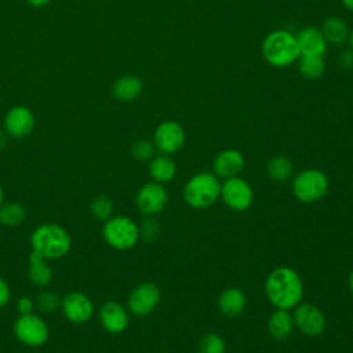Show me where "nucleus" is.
I'll use <instances>...</instances> for the list:
<instances>
[{
  "instance_id": "obj_30",
  "label": "nucleus",
  "mask_w": 353,
  "mask_h": 353,
  "mask_svg": "<svg viewBox=\"0 0 353 353\" xmlns=\"http://www.w3.org/2000/svg\"><path fill=\"white\" fill-rule=\"evenodd\" d=\"M160 230V223L154 216H145V219L139 225V240L153 243L159 239Z\"/></svg>"
},
{
  "instance_id": "obj_20",
  "label": "nucleus",
  "mask_w": 353,
  "mask_h": 353,
  "mask_svg": "<svg viewBox=\"0 0 353 353\" xmlns=\"http://www.w3.org/2000/svg\"><path fill=\"white\" fill-rule=\"evenodd\" d=\"M296 43L301 54L324 55L327 51V41L320 29L309 26L302 29L296 36Z\"/></svg>"
},
{
  "instance_id": "obj_29",
  "label": "nucleus",
  "mask_w": 353,
  "mask_h": 353,
  "mask_svg": "<svg viewBox=\"0 0 353 353\" xmlns=\"http://www.w3.org/2000/svg\"><path fill=\"white\" fill-rule=\"evenodd\" d=\"M61 299L62 298H59V295L54 291L44 290L36 296L34 305L41 313H52L61 309Z\"/></svg>"
},
{
  "instance_id": "obj_17",
  "label": "nucleus",
  "mask_w": 353,
  "mask_h": 353,
  "mask_svg": "<svg viewBox=\"0 0 353 353\" xmlns=\"http://www.w3.org/2000/svg\"><path fill=\"white\" fill-rule=\"evenodd\" d=\"M218 310L228 319H236L243 314L247 307V296L241 288L228 287L221 291L216 301Z\"/></svg>"
},
{
  "instance_id": "obj_21",
  "label": "nucleus",
  "mask_w": 353,
  "mask_h": 353,
  "mask_svg": "<svg viewBox=\"0 0 353 353\" xmlns=\"http://www.w3.org/2000/svg\"><path fill=\"white\" fill-rule=\"evenodd\" d=\"M143 90V83L138 76L124 74L119 77L112 87V94L117 101L131 102L135 101Z\"/></svg>"
},
{
  "instance_id": "obj_11",
  "label": "nucleus",
  "mask_w": 353,
  "mask_h": 353,
  "mask_svg": "<svg viewBox=\"0 0 353 353\" xmlns=\"http://www.w3.org/2000/svg\"><path fill=\"white\" fill-rule=\"evenodd\" d=\"M168 203V192L163 183L150 181L143 183L135 194V205L145 216L160 214Z\"/></svg>"
},
{
  "instance_id": "obj_14",
  "label": "nucleus",
  "mask_w": 353,
  "mask_h": 353,
  "mask_svg": "<svg viewBox=\"0 0 353 353\" xmlns=\"http://www.w3.org/2000/svg\"><path fill=\"white\" fill-rule=\"evenodd\" d=\"M34 127L36 116L33 110L25 105L12 106L4 116L3 128L11 138H25L33 132Z\"/></svg>"
},
{
  "instance_id": "obj_27",
  "label": "nucleus",
  "mask_w": 353,
  "mask_h": 353,
  "mask_svg": "<svg viewBox=\"0 0 353 353\" xmlns=\"http://www.w3.org/2000/svg\"><path fill=\"white\" fill-rule=\"evenodd\" d=\"M196 353H226V342L219 334L208 332L200 338Z\"/></svg>"
},
{
  "instance_id": "obj_1",
  "label": "nucleus",
  "mask_w": 353,
  "mask_h": 353,
  "mask_svg": "<svg viewBox=\"0 0 353 353\" xmlns=\"http://www.w3.org/2000/svg\"><path fill=\"white\" fill-rule=\"evenodd\" d=\"M265 295L274 309L292 310L303 299V280L290 266H277L265 280Z\"/></svg>"
},
{
  "instance_id": "obj_38",
  "label": "nucleus",
  "mask_w": 353,
  "mask_h": 353,
  "mask_svg": "<svg viewBox=\"0 0 353 353\" xmlns=\"http://www.w3.org/2000/svg\"><path fill=\"white\" fill-rule=\"evenodd\" d=\"M347 284H349V290H350V292L353 294V269H352V270H350V273H349Z\"/></svg>"
},
{
  "instance_id": "obj_16",
  "label": "nucleus",
  "mask_w": 353,
  "mask_h": 353,
  "mask_svg": "<svg viewBox=\"0 0 353 353\" xmlns=\"http://www.w3.org/2000/svg\"><path fill=\"white\" fill-rule=\"evenodd\" d=\"M245 167L244 154L237 149H223L212 160V172L219 179L239 176Z\"/></svg>"
},
{
  "instance_id": "obj_31",
  "label": "nucleus",
  "mask_w": 353,
  "mask_h": 353,
  "mask_svg": "<svg viewBox=\"0 0 353 353\" xmlns=\"http://www.w3.org/2000/svg\"><path fill=\"white\" fill-rule=\"evenodd\" d=\"M154 152H156L154 143L153 141H149V139H139L131 148V154L134 156V159L139 161L150 160L154 156Z\"/></svg>"
},
{
  "instance_id": "obj_3",
  "label": "nucleus",
  "mask_w": 353,
  "mask_h": 353,
  "mask_svg": "<svg viewBox=\"0 0 353 353\" xmlns=\"http://www.w3.org/2000/svg\"><path fill=\"white\" fill-rule=\"evenodd\" d=\"M182 196L193 210L210 208L219 200L221 179L214 172L200 171L185 182Z\"/></svg>"
},
{
  "instance_id": "obj_12",
  "label": "nucleus",
  "mask_w": 353,
  "mask_h": 353,
  "mask_svg": "<svg viewBox=\"0 0 353 353\" xmlns=\"http://www.w3.org/2000/svg\"><path fill=\"white\" fill-rule=\"evenodd\" d=\"M185 130L183 127L174 120L161 121L153 134V143L156 150L163 154H175L185 145Z\"/></svg>"
},
{
  "instance_id": "obj_10",
  "label": "nucleus",
  "mask_w": 353,
  "mask_h": 353,
  "mask_svg": "<svg viewBox=\"0 0 353 353\" xmlns=\"http://www.w3.org/2000/svg\"><path fill=\"white\" fill-rule=\"evenodd\" d=\"M161 291L152 281L139 283L132 288L127 299V309L135 317L149 316L160 303Z\"/></svg>"
},
{
  "instance_id": "obj_40",
  "label": "nucleus",
  "mask_w": 353,
  "mask_h": 353,
  "mask_svg": "<svg viewBox=\"0 0 353 353\" xmlns=\"http://www.w3.org/2000/svg\"><path fill=\"white\" fill-rule=\"evenodd\" d=\"M349 43H350V47H352V50H353V30H352L350 34H349Z\"/></svg>"
},
{
  "instance_id": "obj_2",
  "label": "nucleus",
  "mask_w": 353,
  "mask_h": 353,
  "mask_svg": "<svg viewBox=\"0 0 353 353\" xmlns=\"http://www.w3.org/2000/svg\"><path fill=\"white\" fill-rule=\"evenodd\" d=\"M29 244L33 252L47 261H54L69 254L72 248V237L62 225L46 222L32 232Z\"/></svg>"
},
{
  "instance_id": "obj_13",
  "label": "nucleus",
  "mask_w": 353,
  "mask_h": 353,
  "mask_svg": "<svg viewBox=\"0 0 353 353\" xmlns=\"http://www.w3.org/2000/svg\"><path fill=\"white\" fill-rule=\"evenodd\" d=\"M61 312L68 321L83 324L94 316L95 306L85 292L70 291L61 299Z\"/></svg>"
},
{
  "instance_id": "obj_39",
  "label": "nucleus",
  "mask_w": 353,
  "mask_h": 353,
  "mask_svg": "<svg viewBox=\"0 0 353 353\" xmlns=\"http://www.w3.org/2000/svg\"><path fill=\"white\" fill-rule=\"evenodd\" d=\"M4 203V190H3V186L0 185V205Z\"/></svg>"
},
{
  "instance_id": "obj_9",
  "label": "nucleus",
  "mask_w": 353,
  "mask_h": 353,
  "mask_svg": "<svg viewBox=\"0 0 353 353\" xmlns=\"http://www.w3.org/2000/svg\"><path fill=\"white\" fill-rule=\"evenodd\" d=\"M292 319L295 328L303 335L316 338L327 328V319L324 312L312 302H301L292 309Z\"/></svg>"
},
{
  "instance_id": "obj_28",
  "label": "nucleus",
  "mask_w": 353,
  "mask_h": 353,
  "mask_svg": "<svg viewBox=\"0 0 353 353\" xmlns=\"http://www.w3.org/2000/svg\"><path fill=\"white\" fill-rule=\"evenodd\" d=\"M114 211V205L113 201L108 197V196H97L92 199V201L90 203V212L91 215L98 219V221H108Z\"/></svg>"
},
{
  "instance_id": "obj_32",
  "label": "nucleus",
  "mask_w": 353,
  "mask_h": 353,
  "mask_svg": "<svg viewBox=\"0 0 353 353\" xmlns=\"http://www.w3.org/2000/svg\"><path fill=\"white\" fill-rule=\"evenodd\" d=\"M36 305L30 296H21L17 301V312L18 314H29L33 313Z\"/></svg>"
},
{
  "instance_id": "obj_26",
  "label": "nucleus",
  "mask_w": 353,
  "mask_h": 353,
  "mask_svg": "<svg viewBox=\"0 0 353 353\" xmlns=\"http://www.w3.org/2000/svg\"><path fill=\"white\" fill-rule=\"evenodd\" d=\"M26 219V210L21 203L10 201L0 205V225L6 228H17Z\"/></svg>"
},
{
  "instance_id": "obj_18",
  "label": "nucleus",
  "mask_w": 353,
  "mask_h": 353,
  "mask_svg": "<svg viewBox=\"0 0 353 353\" xmlns=\"http://www.w3.org/2000/svg\"><path fill=\"white\" fill-rule=\"evenodd\" d=\"M295 330L292 313L285 309H274L268 319V332L276 341L288 339Z\"/></svg>"
},
{
  "instance_id": "obj_37",
  "label": "nucleus",
  "mask_w": 353,
  "mask_h": 353,
  "mask_svg": "<svg viewBox=\"0 0 353 353\" xmlns=\"http://www.w3.org/2000/svg\"><path fill=\"white\" fill-rule=\"evenodd\" d=\"M341 1L345 8H347L349 11H353V0H341Z\"/></svg>"
},
{
  "instance_id": "obj_22",
  "label": "nucleus",
  "mask_w": 353,
  "mask_h": 353,
  "mask_svg": "<svg viewBox=\"0 0 353 353\" xmlns=\"http://www.w3.org/2000/svg\"><path fill=\"white\" fill-rule=\"evenodd\" d=\"M149 175L154 182L168 183L176 175V164L170 154L160 153L149 160Z\"/></svg>"
},
{
  "instance_id": "obj_7",
  "label": "nucleus",
  "mask_w": 353,
  "mask_h": 353,
  "mask_svg": "<svg viewBox=\"0 0 353 353\" xmlns=\"http://www.w3.org/2000/svg\"><path fill=\"white\" fill-rule=\"evenodd\" d=\"M12 332L22 345L29 347H40L50 338L46 320L34 313L18 314L12 324Z\"/></svg>"
},
{
  "instance_id": "obj_35",
  "label": "nucleus",
  "mask_w": 353,
  "mask_h": 353,
  "mask_svg": "<svg viewBox=\"0 0 353 353\" xmlns=\"http://www.w3.org/2000/svg\"><path fill=\"white\" fill-rule=\"evenodd\" d=\"M26 3L29 4V6H32V7H44V6H47V4H50L51 3V0H26Z\"/></svg>"
},
{
  "instance_id": "obj_15",
  "label": "nucleus",
  "mask_w": 353,
  "mask_h": 353,
  "mask_svg": "<svg viewBox=\"0 0 353 353\" xmlns=\"http://www.w3.org/2000/svg\"><path fill=\"white\" fill-rule=\"evenodd\" d=\"M98 319L102 328L109 334H121L128 328L130 312L117 301H106L101 305Z\"/></svg>"
},
{
  "instance_id": "obj_8",
  "label": "nucleus",
  "mask_w": 353,
  "mask_h": 353,
  "mask_svg": "<svg viewBox=\"0 0 353 353\" xmlns=\"http://www.w3.org/2000/svg\"><path fill=\"white\" fill-rule=\"evenodd\" d=\"M223 204L236 212L247 211L254 203V189L243 176H233L221 182V196Z\"/></svg>"
},
{
  "instance_id": "obj_19",
  "label": "nucleus",
  "mask_w": 353,
  "mask_h": 353,
  "mask_svg": "<svg viewBox=\"0 0 353 353\" xmlns=\"http://www.w3.org/2000/svg\"><path fill=\"white\" fill-rule=\"evenodd\" d=\"M52 277H54V273H52V269H51L48 261L44 259L43 256H40L39 254L30 251L29 258H28V279H29V281L39 288H44L51 284Z\"/></svg>"
},
{
  "instance_id": "obj_33",
  "label": "nucleus",
  "mask_w": 353,
  "mask_h": 353,
  "mask_svg": "<svg viewBox=\"0 0 353 353\" xmlns=\"http://www.w3.org/2000/svg\"><path fill=\"white\" fill-rule=\"evenodd\" d=\"M11 301V287L8 281L0 276V307H6Z\"/></svg>"
},
{
  "instance_id": "obj_34",
  "label": "nucleus",
  "mask_w": 353,
  "mask_h": 353,
  "mask_svg": "<svg viewBox=\"0 0 353 353\" xmlns=\"http://www.w3.org/2000/svg\"><path fill=\"white\" fill-rule=\"evenodd\" d=\"M339 65L343 69H352L353 68V50L343 51L339 57Z\"/></svg>"
},
{
  "instance_id": "obj_25",
  "label": "nucleus",
  "mask_w": 353,
  "mask_h": 353,
  "mask_svg": "<svg viewBox=\"0 0 353 353\" xmlns=\"http://www.w3.org/2000/svg\"><path fill=\"white\" fill-rule=\"evenodd\" d=\"M298 70L301 76L307 80L320 79L325 70L323 55L301 54L298 58Z\"/></svg>"
},
{
  "instance_id": "obj_24",
  "label": "nucleus",
  "mask_w": 353,
  "mask_h": 353,
  "mask_svg": "<svg viewBox=\"0 0 353 353\" xmlns=\"http://www.w3.org/2000/svg\"><path fill=\"white\" fill-rule=\"evenodd\" d=\"M266 172L273 182L284 183L294 176V164L290 157L277 154L268 161Z\"/></svg>"
},
{
  "instance_id": "obj_5",
  "label": "nucleus",
  "mask_w": 353,
  "mask_h": 353,
  "mask_svg": "<svg viewBox=\"0 0 353 353\" xmlns=\"http://www.w3.org/2000/svg\"><path fill=\"white\" fill-rule=\"evenodd\" d=\"M105 243L117 251H128L139 241V225L127 215H112L103 222Z\"/></svg>"
},
{
  "instance_id": "obj_6",
  "label": "nucleus",
  "mask_w": 353,
  "mask_h": 353,
  "mask_svg": "<svg viewBox=\"0 0 353 353\" xmlns=\"http://www.w3.org/2000/svg\"><path fill=\"white\" fill-rule=\"evenodd\" d=\"M291 179L292 194L303 204H312L321 200L330 188L328 176L319 168L301 170Z\"/></svg>"
},
{
  "instance_id": "obj_36",
  "label": "nucleus",
  "mask_w": 353,
  "mask_h": 353,
  "mask_svg": "<svg viewBox=\"0 0 353 353\" xmlns=\"http://www.w3.org/2000/svg\"><path fill=\"white\" fill-rule=\"evenodd\" d=\"M7 139H8V135L7 132L4 131V128H0V150H3L7 145Z\"/></svg>"
},
{
  "instance_id": "obj_4",
  "label": "nucleus",
  "mask_w": 353,
  "mask_h": 353,
  "mask_svg": "<svg viewBox=\"0 0 353 353\" xmlns=\"http://www.w3.org/2000/svg\"><path fill=\"white\" fill-rule=\"evenodd\" d=\"M262 54L263 58L276 68H285L301 55L296 37L287 30L269 33L262 43Z\"/></svg>"
},
{
  "instance_id": "obj_23",
  "label": "nucleus",
  "mask_w": 353,
  "mask_h": 353,
  "mask_svg": "<svg viewBox=\"0 0 353 353\" xmlns=\"http://www.w3.org/2000/svg\"><path fill=\"white\" fill-rule=\"evenodd\" d=\"M320 30H321L325 41L335 44V46H342L343 43H346L349 40V34H350L346 22L339 17L327 18Z\"/></svg>"
}]
</instances>
